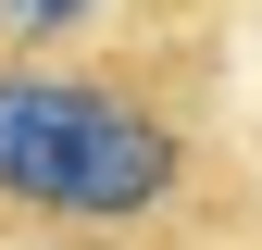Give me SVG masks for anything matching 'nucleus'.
<instances>
[{
  "label": "nucleus",
  "mask_w": 262,
  "mask_h": 250,
  "mask_svg": "<svg viewBox=\"0 0 262 250\" xmlns=\"http://www.w3.org/2000/svg\"><path fill=\"white\" fill-rule=\"evenodd\" d=\"M262 150L225 113V38L0 50V250H250Z\"/></svg>",
  "instance_id": "obj_1"
},
{
  "label": "nucleus",
  "mask_w": 262,
  "mask_h": 250,
  "mask_svg": "<svg viewBox=\"0 0 262 250\" xmlns=\"http://www.w3.org/2000/svg\"><path fill=\"white\" fill-rule=\"evenodd\" d=\"M225 0H0V50H100V38H175Z\"/></svg>",
  "instance_id": "obj_2"
},
{
  "label": "nucleus",
  "mask_w": 262,
  "mask_h": 250,
  "mask_svg": "<svg viewBox=\"0 0 262 250\" xmlns=\"http://www.w3.org/2000/svg\"><path fill=\"white\" fill-rule=\"evenodd\" d=\"M250 250H262V238H250Z\"/></svg>",
  "instance_id": "obj_3"
}]
</instances>
